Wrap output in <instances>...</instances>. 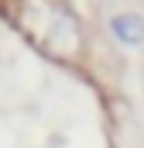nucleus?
Wrapping results in <instances>:
<instances>
[{
  "mask_svg": "<svg viewBox=\"0 0 144 148\" xmlns=\"http://www.w3.org/2000/svg\"><path fill=\"white\" fill-rule=\"evenodd\" d=\"M110 31L124 45H144V17L141 14H117L110 21Z\"/></svg>",
  "mask_w": 144,
  "mask_h": 148,
  "instance_id": "f257e3e1",
  "label": "nucleus"
}]
</instances>
